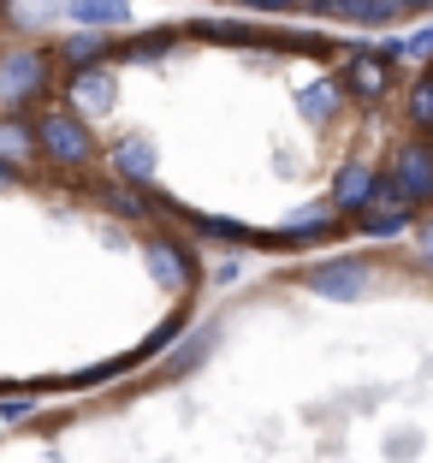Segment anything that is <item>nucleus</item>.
Instances as JSON below:
<instances>
[{
    "label": "nucleus",
    "mask_w": 433,
    "mask_h": 463,
    "mask_svg": "<svg viewBox=\"0 0 433 463\" xmlns=\"http://www.w3.org/2000/svg\"><path fill=\"white\" fill-rule=\"evenodd\" d=\"M36 143L48 155H54V161H66V166H83L95 155V137L83 131V119H71V113H48V119H42V131H36Z\"/></svg>",
    "instance_id": "f257e3e1"
},
{
    "label": "nucleus",
    "mask_w": 433,
    "mask_h": 463,
    "mask_svg": "<svg viewBox=\"0 0 433 463\" xmlns=\"http://www.w3.org/2000/svg\"><path fill=\"white\" fill-rule=\"evenodd\" d=\"M303 286L309 291H326V298H356L368 286V268L362 261H326V268H309L303 273Z\"/></svg>",
    "instance_id": "f03ea898"
},
{
    "label": "nucleus",
    "mask_w": 433,
    "mask_h": 463,
    "mask_svg": "<svg viewBox=\"0 0 433 463\" xmlns=\"http://www.w3.org/2000/svg\"><path fill=\"white\" fill-rule=\"evenodd\" d=\"M321 18H351V24H386L398 18V0H315Z\"/></svg>",
    "instance_id": "7ed1b4c3"
},
{
    "label": "nucleus",
    "mask_w": 433,
    "mask_h": 463,
    "mask_svg": "<svg viewBox=\"0 0 433 463\" xmlns=\"http://www.w3.org/2000/svg\"><path fill=\"white\" fill-rule=\"evenodd\" d=\"M398 184L409 191V203H416V196H433V149L428 143H409V149L398 155Z\"/></svg>",
    "instance_id": "20e7f679"
},
{
    "label": "nucleus",
    "mask_w": 433,
    "mask_h": 463,
    "mask_svg": "<svg viewBox=\"0 0 433 463\" xmlns=\"http://www.w3.org/2000/svg\"><path fill=\"white\" fill-rule=\"evenodd\" d=\"M36 83H42V54H13L6 66H0V96L6 101L36 96Z\"/></svg>",
    "instance_id": "39448f33"
},
{
    "label": "nucleus",
    "mask_w": 433,
    "mask_h": 463,
    "mask_svg": "<svg viewBox=\"0 0 433 463\" xmlns=\"http://www.w3.org/2000/svg\"><path fill=\"white\" fill-rule=\"evenodd\" d=\"M386 83H392V71H386V60L380 54H351V90L356 96H386Z\"/></svg>",
    "instance_id": "423d86ee"
},
{
    "label": "nucleus",
    "mask_w": 433,
    "mask_h": 463,
    "mask_svg": "<svg viewBox=\"0 0 433 463\" xmlns=\"http://www.w3.org/2000/svg\"><path fill=\"white\" fill-rule=\"evenodd\" d=\"M71 101H78V108H108V101H113V78H108V71H78Z\"/></svg>",
    "instance_id": "0eeeda50"
},
{
    "label": "nucleus",
    "mask_w": 433,
    "mask_h": 463,
    "mask_svg": "<svg viewBox=\"0 0 433 463\" xmlns=\"http://www.w3.org/2000/svg\"><path fill=\"white\" fill-rule=\"evenodd\" d=\"M113 161H119V173L136 178V184H143V178H155V149H149V143H136V137H131V143H119V155H113Z\"/></svg>",
    "instance_id": "6e6552de"
},
{
    "label": "nucleus",
    "mask_w": 433,
    "mask_h": 463,
    "mask_svg": "<svg viewBox=\"0 0 433 463\" xmlns=\"http://www.w3.org/2000/svg\"><path fill=\"white\" fill-rule=\"evenodd\" d=\"M149 261H155V273H161V286H173V291L190 279V268H184V256H178V244H155Z\"/></svg>",
    "instance_id": "1a4fd4ad"
},
{
    "label": "nucleus",
    "mask_w": 433,
    "mask_h": 463,
    "mask_svg": "<svg viewBox=\"0 0 433 463\" xmlns=\"http://www.w3.org/2000/svg\"><path fill=\"white\" fill-rule=\"evenodd\" d=\"M71 18H78V24H119L125 0H71Z\"/></svg>",
    "instance_id": "9d476101"
},
{
    "label": "nucleus",
    "mask_w": 433,
    "mask_h": 463,
    "mask_svg": "<svg viewBox=\"0 0 433 463\" xmlns=\"http://www.w3.org/2000/svg\"><path fill=\"white\" fill-rule=\"evenodd\" d=\"M368 191H374L368 166H351V173L339 178V208H368Z\"/></svg>",
    "instance_id": "9b49d317"
},
{
    "label": "nucleus",
    "mask_w": 433,
    "mask_h": 463,
    "mask_svg": "<svg viewBox=\"0 0 433 463\" xmlns=\"http://www.w3.org/2000/svg\"><path fill=\"white\" fill-rule=\"evenodd\" d=\"M60 13V0H6V18L13 24H48Z\"/></svg>",
    "instance_id": "f8f14e48"
},
{
    "label": "nucleus",
    "mask_w": 433,
    "mask_h": 463,
    "mask_svg": "<svg viewBox=\"0 0 433 463\" xmlns=\"http://www.w3.org/2000/svg\"><path fill=\"white\" fill-rule=\"evenodd\" d=\"M333 232V214L326 208H315V214H297L291 226H285V238H326Z\"/></svg>",
    "instance_id": "ddd939ff"
},
{
    "label": "nucleus",
    "mask_w": 433,
    "mask_h": 463,
    "mask_svg": "<svg viewBox=\"0 0 433 463\" xmlns=\"http://www.w3.org/2000/svg\"><path fill=\"white\" fill-rule=\"evenodd\" d=\"M333 101H339V83H309V90H303L309 119H326V113H333Z\"/></svg>",
    "instance_id": "4468645a"
},
{
    "label": "nucleus",
    "mask_w": 433,
    "mask_h": 463,
    "mask_svg": "<svg viewBox=\"0 0 433 463\" xmlns=\"http://www.w3.org/2000/svg\"><path fill=\"white\" fill-rule=\"evenodd\" d=\"M101 54H108V42H101V36H71L66 42V60L83 66V71H89V60H101Z\"/></svg>",
    "instance_id": "2eb2a0df"
},
{
    "label": "nucleus",
    "mask_w": 433,
    "mask_h": 463,
    "mask_svg": "<svg viewBox=\"0 0 433 463\" xmlns=\"http://www.w3.org/2000/svg\"><path fill=\"white\" fill-rule=\"evenodd\" d=\"M409 113H416V125H433V78L416 83V96H409Z\"/></svg>",
    "instance_id": "dca6fc26"
},
{
    "label": "nucleus",
    "mask_w": 433,
    "mask_h": 463,
    "mask_svg": "<svg viewBox=\"0 0 433 463\" xmlns=\"http://www.w3.org/2000/svg\"><path fill=\"white\" fill-rule=\"evenodd\" d=\"M404 226H409V214H380V208L368 214V232H374V238H398Z\"/></svg>",
    "instance_id": "f3484780"
},
{
    "label": "nucleus",
    "mask_w": 433,
    "mask_h": 463,
    "mask_svg": "<svg viewBox=\"0 0 433 463\" xmlns=\"http://www.w3.org/2000/svg\"><path fill=\"white\" fill-rule=\"evenodd\" d=\"M30 143H36V137H30L24 125H0V149H18V155H24Z\"/></svg>",
    "instance_id": "a211bd4d"
},
{
    "label": "nucleus",
    "mask_w": 433,
    "mask_h": 463,
    "mask_svg": "<svg viewBox=\"0 0 433 463\" xmlns=\"http://www.w3.org/2000/svg\"><path fill=\"white\" fill-rule=\"evenodd\" d=\"M161 48H166V36H136L131 42V60H155Z\"/></svg>",
    "instance_id": "6ab92c4d"
},
{
    "label": "nucleus",
    "mask_w": 433,
    "mask_h": 463,
    "mask_svg": "<svg viewBox=\"0 0 433 463\" xmlns=\"http://www.w3.org/2000/svg\"><path fill=\"white\" fill-rule=\"evenodd\" d=\"M108 203H113V208H119V214H143V203H136V196H131V191H108Z\"/></svg>",
    "instance_id": "aec40b11"
},
{
    "label": "nucleus",
    "mask_w": 433,
    "mask_h": 463,
    "mask_svg": "<svg viewBox=\"0 0 433 463\" xmlns=\"http://www.w3.org/2000/svg\"><path fill=\"white\" fill-rule=\"evenodd\" d=\"M398 54H433V30H421L416 42H404V48H398Z\"/></svg>",
    "instance_id": "412c9836"
},
{
    "label": "nucleus",
    "mask_w": 433,
    "mask_h": 463,
    "mask_svg": "<svg viewBox=\"0 0 433 463\" xmlns=\"http://www.w3.org/2000/svg\"><path fill=\"white\" fill-rule=\"evenodd\" d=\"M421 256L433 261V226H421Z\"/></svg>",
    "instance_id": "4be33fe9"
},
{
    "label": "nucleus",
    "mask_w": 433,
    "mask_h": 463,
    "mask_svg": "<svg viewBox=\"0 0 433 463\" xmlns=\"http://www.w3.org/2000/svg\"><path fill=\"white\" fill-rule=\"evenodd\" d=\"M244 6H297V0H244Z\"/></svg>",
    "instance_id": "5701e85b"
},
{
    "label": "nucleus",
    "mask_w": 433,
    "mask_h": 463,
    "mask_svg": "<svg viewBox=\"0 0 433 463\" xmlns=\"http://www.w3.org/2000/svg\"><path fill=\"white\" fill-rule=\"evenodd\" d=\"M6 178H13V166H6V161H0V184H6Z\"/></svg>",
    "instance_id": "b1692460"
},
{
    "label": "nucleus",
    "mask_w": 433,
    "mask_h": 463,
    "mask_svg": "<svg viewBox=\"0 0 433 463\" xmlns=\"http://www.w3.org/2000/svg\"><path fill=\"white\" fill-rule=\"evenodd\" d=\"M398 6H433V0H398Z\"/></svg>",
    "instance_id": "393cba45"
}]
</instances>
